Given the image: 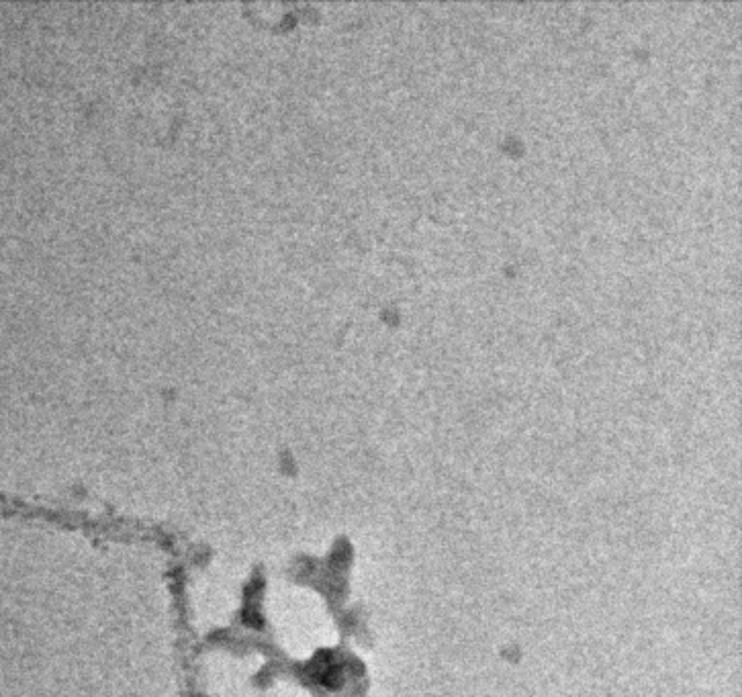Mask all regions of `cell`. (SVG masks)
<instances>
[]
</instances>
